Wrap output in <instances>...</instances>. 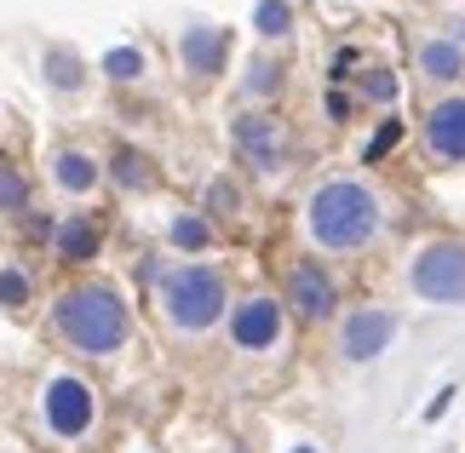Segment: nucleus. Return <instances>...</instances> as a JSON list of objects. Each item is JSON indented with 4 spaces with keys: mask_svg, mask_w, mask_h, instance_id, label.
<instances>
[{
    "mask_svg": "<svg viewBox=\"0 0 465 453\" xmlns=\"http://www.w3.org/2000/svg\"><path fill=\"white\" fill-rule=\"evenodd\" d=\"M380 195L362 178H328L305 202V230L322 252H362L380 235Z\"/></svg>",
    "mask_w": 465,
    "mask_h": 453,
    "instance_id": "1",
    "label": "nucleus"
},
{
    "mask_svg": "<svg viewBox=\"0 0 465 453\" xmlns=\"http://www.w3.org/2000/svg\"><path fill=\"white\" fill-rule=\"evenodd\" d=\"M52 328L64 333L69 350L81 356H115L133 333V316H127V299L104 281H81V287H64L58 304H52Z\"/></svg>",
    "mask_w": 465,
    "mask_h": 453,
    "instance_id": "2",
    "label": "nucleus"
},
{
    "mask_svg": "<svg viewBox=\"0 0 465 453\" xmlns=\"http://www.w3.org/2000/svg\"><path fill=\"white\" fill-rule=\"evenodd\" d=\"M155 299H161L167 328L173 333H190V339L195 333H213L230 316V287H224V276L213 264H173V270H161Z\"/></svg>",
    "mask_w": 465,
    "mask_h": 453,
    "instance_id": "3",
    "label": "nucleus"
},
{
    "mask_svg": "<svg viewBox=\"0 0 465 453\" xmlns=\"http://www.w3.org/2000/svg\"><path fill=\"white\" fill-rule=\"evenodd\" d=\"M408 287L425 304H465V241H425L408 264Z\"/></svg>",
    "mask_w": 465,
    "mask_h": 453,
    "instance_id": "4",
    "label": "nucleus"
},
{
    "mask_svg": "<svg viewBox=\"0 0 465 453\" xmlns=\"http://www.w3.org/2000/svg\"><path fill=\"white\" fill-rule=\"evenodd\" d=\"M41 419H46L52 437H64V442L86 437V430H93V419H98L93 385H86V379H75V373H52L46 390H41Z\"/></svg>",
    "mask_w": 465,
    "mask_h": 453,
    "instance_id": "5",
    "label": "nucleus"
},
{
    "mask_svg": "<svg viewBox=\"0 0 465 453\" xmlns=\"http://www.w3.org/2000/svg\"><path fill=\"white\" fill-rule=\"evenodd\" d=\"M282 328H288V316H282V304L271 293H247L230 310V344L242 356H271L282 344Z\"/></svg>",
    "mask_w": 465,
    "mask_h": 453,
    "instance_id": "6",
    "label": "nucleus"
},
{
    "mask_svg": "<svg viewBox=\"0 0 465 453\" xmlns=\"http://www.w3.org/2000/svg\"><path fill=\"white\" fill-rule=\"evenodd\" d=\"M230 138H236V150L253 161L259 172H282L288 167V155H293V138H288V126H282L276 115H264V110H247L236 115V126H230Z\"/></svg>",
    "mask_w": 465,
    "mask_h": 453,
    "instance_id": "7",
    "label": "nucleus"
},
{
    "mask_svg": "<svg viewBox=\"0 0 465 453\" xmlns=\"http://www.w3.org/2000/svg\"><path fill=\"white\" fill-rule=\"evenodd\" d=\"M288 304H293L305 321H328V316L339 310V287H333V276H328L316 259H299V264L288 270Z\"/></svg>",
    "mask_w": 465,
    "mask_h": 453,
    "instance_id": "8",
    "label": "nucleus"
},
{
    "mask_svg": "<svg viewBox=\"0 0 465 453\" xmlns=\"http://www.w3.org/2000/svg\"><path fill=\"white\" fill-rule=\"evenodd\" d=\"M397 339V316L391 310H351L339 328V356L345 361H373L385 356V344Z\"/></svg>",
    "mask_w": 465,
    "mask_h": 453,
    "instance_id": "9",
    "label": "nucleus"
},
{
    "mask_svg": "<svg viewBox=\"0 0 465 453\" xmlns=\"http://www.w3.org/2000/svg\"><path fill=\"white\" fill-rule=\"evenodd\" d=\"M425 150L437 161H465V98H437L425 110Z\"/></svg>",
    "mask_w": 465,
    "mask_h": 453,
    "instance_id": "10",
    "label": "nucleus"
},
{
    "mask_svg": "<svg viewBox=\"0 0 465 453\" xmlns=\"http://www.w3.org/2000/svg\"><path fill=\"white\" fill-rule=\"evenodd\" d=\"M224 52H230V41H224V29H213V24H190L184 34H178V58H184V69H190L195 81L219 75Z\"/></svg>",
    "mask_w": 465,
    "mask_h": 453,
    "instance_id": "11",
    "label": "nucleus"
},
{
    "mask_svg": "<svg viewBox=\"0 0 465 453\" xmlns=\"http://www.w3.org/2000/svg\"><path fill=\"white\" fill-rule=\"evenodd\" d=\"M52 184H58L64 195H93L104 184V167L86 150H58L52 155Z\"/></svg>",
    "mask_w": 465,
    "mask_h": 453,
    "instance_id": "12",
    "label": "nucleus"
},
{
    "mask_svg": "<svg viewBox=\"0 0 465 453\" xmlns=\"http://www.w3.org/2000/svg\"><path fill=\"white\" fill-rule=\"evenodd\" d=\"M414 69H420L431 86H449V81L465 75V52H460V41H420Z\"/></svg>",
    "mask_w": 465,
    "mask_h": 453,
    "instance_id": "13",
    "label": "nucleus"
},
{
    "mask_svg": "<svg viewBox=\"0 0 465 453\" xmlns=\"http://www.w3.org/2000/svg\"><path fill=\"white\" fill-rule=\"evenodd\" d=\"M52 241H58V259L69 264H81V259H93L98 241H104V230L93 224V212H75V219H64L58 230H52Z\"/></svg>",
    "mask_w": 465,
    "mask_h": 453,
    "instance_id": "14",
    "label": "nucleus"
},
{
    "mask_svg": "<svg viewBox=\"0 0 465 453\" xmlns=\"http://www.w3.org/2000/svg\"><path fill=\"white\" fill-rule=\"evenodd\" d=\"M0 212H6V219H24L29 212V178L12 155H0Z\"/></svg>",
    "mask_w": 465,
    "mask_h": 453,
    "instance_id": "15",
    "label": "nucleus"
},
{
    "mask_svg": "<svg viewBox=\"0 0 465 453\" xmlns=\"http://www.w3.org/2000/svg\"><path fill=\"white\" fill-rule=\"evenodd\" d=\"M41 69H46V81L58 86V93H75V86L86 81V69H81V58H75V52H69V46H46Z\"/></svg>",
    "mask_w": 465,
    "mask_h": 453,
    "instance_id": "16",
    "label": "nucleus"
},
{
    "mask_svg": "<svg viewBox=\"0 0 465 453\" xmlns=\"http://www.w3.org/2000/svg\"><path fill=\"white\" fill-rule=\"evenodd\" d=\"M115 184L121 190H150L155 184V167L144 150H115Z\"/></svg>",
    "mask_w": 465,
    "mask_h": 453,
    "instance_id": "17",
    "label": "nucleus"
},
{
    "mask_svg": "<svg viewBox=\"0 0 465 453\" xmlns=\"http://www.w3.org/2000/svg\"><path fill=\"white\" fill-rule=\"evenodd\" d=\"M253 29L264 34V41H282V34L293 29V6H288V0H259V12H253Z\"/></svg>",
    "mask_w": 465,
    "mask_h": 453,
    "instance_id": "18",
    "label": "nucleus"
},
{
    "mask_svg": "<svg viewBox=\"0 0 465 453\" xmlns=\"http://www.w3.org/2000/svg\"><path fill=\"white\" fill-rule=\"evenodd\" d=\"M104 75H110V81H138V75H144V52H138V46H110V52H104Z\"/></svg>",
    "mask_w": 465,
    "mask_h": 453,
    "instance_id": "19",
    "label": "nucleus"
},
{
    "mask_svg": "<svg viewBox=\"0 0 465 453\" xmlns=\"http://www.w3.org/2000/svg\"><path fill=\"white\" fill-rule=\"evenodd\" d=\"M207 219H202V212H178V219H173V247H184V252H202L207 247Z\"/></svg>",
    "mask_w": 465,
    "mask_h": 453,
    "instance_id": "20",
    "label": "nucleus"
},
{
    "mask_svg": "<svg viewBox=\"0 0 465 453\" xmlns=\"http://www.w3.org/2000/svg\"><path fill=\"white\" fill-rule=\"evenodd\" d=\"M29 293H35V287H29L24 270H17V264H0V304H6V310H24Z\"/></svg>",
    "mask_w": 465,
    "mask_h": 453,
    "instance_id": "21",
    "label": "nucleus"
},
{
    "mask_svg": "<svg viewBox=\"0 0 465 453\" xmlns=\"http://www.w3.org/2000/svg\"><path fill=\"white\" fill-rule=\"evenodd\" d=\"M247 93H259V98H271V93H282V69H276L271 58H259L253 69H247Z\"/></svg>",
    "mask_w": 465,
    "mask_h": 453,
    "instance_id": "22",
    "label": "nucleus"
},
{
    "mask_svg": "<svg viewBox=\"0 0 465 453\" xmlns=\"http://www.w3.org/2000/svg\"><path fill=\"white\" fill-rule=\"evenodd\" d=\"M362 93L373 103H397V75H385V69H368L362 75Z\"/></svg>",
    "mask_w": 465,
    "mask_h": 453,
    "instance_id": "23",
    "label": "nucleus"
},
{
    "mask_svg": "<svg viewBox=\"0 0 465 453\" xmlns=\"http://www.w3.org/2000/svg\"><path fill=\"white\" fill-rule=\"evenodd\" d=\"M397 138H402V126H397V121H385L380 133H373V143H368L362 155H368V161H380V155H385V150H391V143H397Z\"/></svg>",
    "mask_w": 465,
    "mask_h": 453,
    "instance_id": "24",
    "label": "nucleus"
},
{
    "mask_svg": "<svg viewBox=\"0 0 465 453\" xmlns=\"http://www.w3.org/2000/svg\"><path fill=\"white\" fill-rule=\"evenodd\" d=\"M207 202H213V212H236V184H213Z\"/></svg>",
    "mask_w": 465,
    "mask_h": 453,
    "instance_id": "25",
    "label": "nucleus"
},
{
    "mask_svg": "<svg viewBox=\"0 0 465 453\" xmlns=\"http://www.w3.org/2000/svg\"><path fill=\"white\" fill-rule=\"evenodd\" d=\"M449 402H454V385H449V390H442V396H437V402H425V419H442V413H449Z\"/></svg>",
    "mask_w": 465,
    "mask_h": 453,
    "instance_id": "26",
    "label": "nucleus"
},
{
    "mask_svg": "<svg viewBox=\"0 0 465 453\" xmlns=\"http://www.w3.org/2000/svg\"><path fill=\"white\" fill-rule=\"evenodd\" d=\"M328 115H333V121H345V115H351V98H339V93H333V98H328Z\"/></svg>",
    "mask_w": 465,
    "mask_h": 453,
    "instance_id": "27",
    "label": "nucleus"
},
{
    "mask_svg": "<svg viewBox=\"0 0 465 453\" xmlns=\"http://www.w3.org/2000/svg\"><path fill=\"white\" fill-rule=\"evenodd\" d=\"M293 453H322V448H311V442H299V448H293Z\"/></svg>",
    "mask_w": 465,
    "mask_h": 453,
    "instance_id": "28",
    "label": "nucleus"
},
{
    "mask_svg": "<svg viewBox=\"0 0 465 453\" xmlns=\"http://www.w3.org/2000/svg\"><path fill=\"white\" fill-rule=\"evenodd\" d=\"M460 34H465V24H460Z\"/></svg>",
    "mask_w": 465,
    "mask_h": 453,
    "instance_id": "29",
    "label": "nucleus"
}]
</instances>
